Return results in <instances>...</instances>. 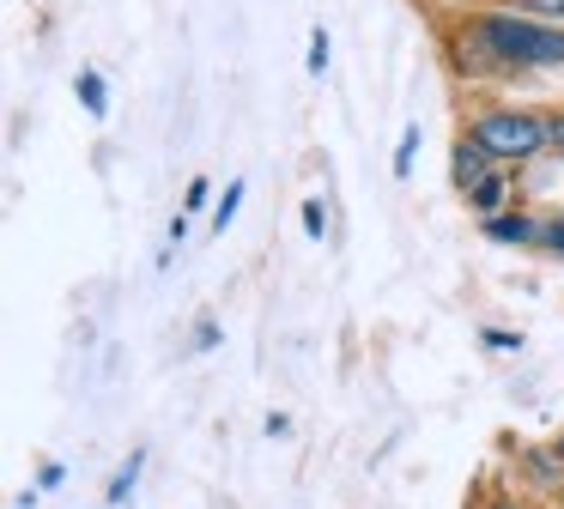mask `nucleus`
Segmentation results:
<instances>
[{
    "label": "nucleus",
    "instance_id": "1",
    "mask_svg": "<svg viewBox=\"0 0 564 509\" xmlns=\"http://www.w3.org/2000/svg\"><path fill=\"white\" fill-rule=\"evenodd\" d=\"M462 67H486V79L564 67V24H540L528 12H479L474 55H462Z\"/></svg>",
    "mask_w": 564,
    "mask_h": 509
},
{
    "label": "nucleus",
    "instance_id": "10",
    "mask_svg": "<svg viewBox=\"0 0 564 509\" xmlns=\"http://www.w3.org/2000/svg\"><path fill=\"white\" fill-rule=\"evenodd\" d=\"M237 206H243V182H231V188H225V201H219V213H213V230H225L237 218Z\"/></svg>",
    "mask_w": 564,
    "mask_h": 509
},
{
    "label": "nucleus",
    "instance_id": "9",
    "mask_svg": "<svg viewBox=\"0 0 564 509\" xmlns=\"http://www.w3.org/2000/svg\"><path fill=\"white\" fill-rule=\"evenodd\" d=\"M328 55H334V48H328V31L316 24V31H310V73H316V79L328 73Z\"/></svg>",
    "mask_w": 564,
    "mask_h": 509
},
{
    "label": "nucleus",
    "instance_id": "12",
    "mask_svg": "<svg viewBox=\"0 0 564 509\" xmlns=\"http://www.w3.org/2000/svg\"><path fill=\"white\" fill-rule=\"evenodd\" d=\"M540 242H546V249H558V254H564V218H546V225H540Z\"/></svg>",
    "mask_w": 564,
    "mask_h": 509
},
{
    "label": "nucleus",
    "instance_id": "14",
    "mask_svg": "<svg viewBox=\"0 0 564 509\" xmlns=\"http://www.w3.org/2000/svg\"><path fill=\"white\" fill-rule=\"evenodd\" d=\"M534 12H546V19H564V0H528Z\"/></svg>",
    "mask_w": 564,
    "mask_h": 509
},
{
    "label": "nucleus",
    "instance_id": "6",
    "mask_svg": "<svg viewBox=\"0 0 564 509\" xmlns=\"http://www.w3.org/2000/svg\"><path fill=\"white\" fill-rule=\"evenodd\" d=\"M503 188H510V170H491V176H486V182H479V188H474V194H467V201H474V206H479V213H486V218H491V213H498V206H503Z\"/></svg>",
    "mask_w": 564,
    "mask_h": 509
},
{
    "label": "nucleus",
    "instance_id": "5",
    "mask_svg": "<svg viewBox=\"0 0 564 509\" xmlns=\"http://www.w3.org/2000/svg\"><path fill=\"white\" fill-rule=\"evenodd\" d=\"M74 91H79V104H86V109H91V116H98V121L110 116V85H104L98 73H79V79H74Z\"/></svg>",
    "mask_w": 564,
    "mask_h": 509
},
{
    "label": "nucleus",
    "instance_id": "15",
    "mask_svg": "<svg viewBox=\"0 0 564 509\" xmlns=\"http://www.w3.org/2000/svg\"><path fill=\"white\" fill-rule=\"evenodd\" d=\"M546 128H552V145L564 152V116H546Z\"/></svg>",
    "mask_w": 564,
    "mask_h": 509
},
{
    "label": "nucleus",
    "instance_id": "17",
    "mask_svg": "<svg viewBox=\"0 0 564 509\" xmlns=\"http://www.w3.org/2000/svg\"><path fill=\"white\" fill-rule=\"evenodd\" d=\"M491 509H522V503H491Z\"/></svg>",
    "mask_w": 564,
    "mask_h": 509
},
{
    "label": "nucleus",
    "instance_id": "7",
    "mask_svg": "<svg viewBox=\"0 0 564 509\" xmlns=\"http://www.w3.org/2000/svg\"><path fill=\"white\" fill-rule=\"evenodd\" d=\"M140 485V455H128V467L110 479V503H128V491Z\"/></svg>",
    "mask_w": 564,
    "mask_h": 509
},
{
    "label": "nucleus",
    "instance_id": "2",
    "mask_svg": "<svg viewBox=\"0 0 564 509\" xmlns=\"http://www.w3.org/2000/svg\"><path fill=\"white\" fill-rule=\"evenodd\" d=\"M467 133H474L498 164H516V158H534L540 145H552L546 116H534V109H486V116H474Z\"/></svg>",
    "mask_w": 564,
    "mask_h": 509
},
{
    "label": "nucleus",
    "instance_id": "16",
    "mask_svg": "<svg viewBox=\"0 0 564 509\" xmlns=\"http://www.w3.org/2000/svg\"><path fill=\"white\" fill-rule=\"evenodd\" d=\"M552 455H558V467H564V436H558V443H552Z\"/></svg>",
    "mask_w": 564,
    "mask_h": 509
},
{
    "label": "nucleus",
    "instance_id": "3",
    "mask_svg": "<svg viewBox=\"0 0 564 509\" xmlns=\"http://www.w3.org/2000/svg\"><path fill=\"white\" fill-rule=\"evenodd\" d=\"M491 164H498V158H491L486 145L474 140V133H467V140H455V152H449V176H455V188H462V194H474L479 182L491 176Z\"/></svg>",
    "mask_w": 564,
    "mask_h": 509
},
{
    "label": "nucleus",
    "instance_id": "11",
    "mask_svg": "<svg viewBox=\"0 0 564 509\" xmlns=\"http://www.w3.org/2000/svg\"><path fill=\"white\" fill-rule=\"evenodd\" d=\"M304 230H310V237L328 230V206H322V201H304Z\"/></svg>",
    "mask_w": 564,
    "mask_h": 509
},
{
    "label": "nucleus",
    "instance_id": "13",
    "mask_svg": "<svg viewBox=\"0 0 564 509\" xmlns=\"http://www.w3.org/2000/svg\"><path fill=\"white\" fill-rule=\"evenodd\" d=\"M486 346H498V351H516V346H522V334H486Z\"/></svg>",
    "mask_w": 564,
    "mask_h": 509
},
{
    "label": "nucleus",
    "instance_id": "4",
    "mask_svg": "<svg viewBox=\"0 0 564 509\" xmlns=\"http://www.w3.org/2000/svg\"><path fill=\"white\" fill-rule=\"evenodd\" d=\"M486 237L491 242H540V218H528V213H491L486 218Z\"/></svg>",
    "mask_w": 564,
    "mask_h": 509
},
{
    "label": "nucleus",
    "instance_id": "8",
    "mask_svg": "<svg viewBox=\"0 0 564 509\" xmlns=\"http://www.w3.org/2000/svg\"><path fill=\"white\" fill-rule=\"evenodd\" d=\"M413 158H419V128H406L401 145H394V176H413Z\"/></svg>",
    "mask_w": 564,
    "mask_h": 509
}]
</instances>
